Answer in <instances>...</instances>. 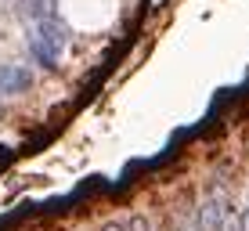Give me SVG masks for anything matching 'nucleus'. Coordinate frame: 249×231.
<instances>
[{"label": "nucleus", "mask_w": 249, "mask_h": 231, "mask_svg": "<svg viewBox=\"0 0 249 231\" xmlns=\"http://www.w3.org/2000/svg\"><path fill=\"white\" fill-rule=\"evenodd\" d=\"M242 231H249V210L242 213Z\"/></svg>", "instance_id": "0eeeda50"}, {"label": "nucleus", "mask_w": 249, "mask_h": 231, "mask_svg": "<svg viewBox=\"0 0 249 231\" xmlns=\"http://www.w3.org/2000/svg\"><path fill=\"white\" fill-rule=\"evenodd\" d=\"M126 228H130V231H152V224H148V217H141V213H134V217L126 220Z\"/></svg>", "instance_id": "39448f33"}, {"label": "nucleus", "mask_w": 249, "mask_h": 231, "mask_svg": "<svg viewBox=\"0 0 249 231\" xmlns=\"http://www.w3.org/2000/svg\"><path fill=\"white\" fill-rule=\"evenodd\" d=\"M29 83H33V69L29 65H15V62L0 65V98H11V94L29 90Z\"/></svg>", "instance_id": "f03ea898"}, {"label": "nucleus", "mask_w": 249, "mask_h": 231, "mask_svg": "<svg viewBox=\"0 0 249 231\" xmlns=\"http://www.w3.org/2000/svg\"><path fill=\"white\" fill-rule=\"evenodd\" d=\"M220 231H242V213H235L228 206V213H224V228Z\"/></svg>", "instance_id": "20e7f679"}, {"label": "nucleus", "mask_w": 249, "mask_h": 231, "mask_svg": "<svg viewBox=\"0 0 249 231\" xmlns=\"http://www.w3.org/2000/svg\"><path fill=\"white\" fill-rule=\"evenodd\" d=\"M101 231H130V228H126V220H112V224H105Z\"/></svg>", "instance_id": "423d86ee"}, {"label": "nucleus", "mask_w": 249, "mask_h": 231, "mask_svg": "<svg viewBox=\"0 0 249 231\" xmlns=\"http://www.w3.org/2000/svg\"><path fill=\"white\" fill-rule=\"evenodd\" d=\"M69 44V25L58 18V15H44V18L36 22V29L29 33V51L36 62H44L54 69L58 58H62V51Z\"/></svg>", "instance_id": "f257e3e1"}, {"label": "nucleus", "mask_w": 249, "mask_h": 231, "mask_svg": "<svg viewBox=\"0 0 249 231\" xmlns=\"http://www.w3.org/2000/svg\"><path fill=\"white\" fill-rule=\"evenodd\" d=\"M224 213H228V202L206 199L199 213H195V231H220L224 228Z\"/></svg>", "instance_id": "7ed1b4c3"}]
</instances>
